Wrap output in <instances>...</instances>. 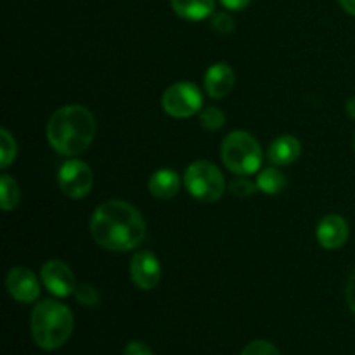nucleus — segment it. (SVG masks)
Here are the masks:
<instances>
[{
    "label": "nucleus",
    "instance_id": "9",
    "mask_svg": "<svg viewBox=\"0 0 355 355\" xmlns=\"http://www.w3.org/2000/svg\"><path fill=\"white\" fill-rule=\"evenodd\" d=\"M130 277L139 290H155L162 279V266L153 252L142 250L130 260Z\"/></svg>",
    "mask_w": 355,
    "mask_h": 355
},
{
    "label": "nucleus",
    "instance_id": "23",
    "mask_svg": "<svg viewBox=\"0 0 355 355\" xmlns=\"http://www.w3.org/2000/svg\"><path fill=\"white\" fill-rule=\"evenodd\" d=\"M241 355H281V354L270 342H266V340H255V342H250L248 345L243 349Z\"/></svg>",
    "mask_w": 355,
    "mask_h": 355
},
{
    "label": "nucleus",
    "instance_id": "2",
    "mask_svg": "<svg viewBox=\"0 0 355 355\" xmlns=\"http://www.w3.org/2000/svg\"><path fill=\"white\" fill-rule=\"evenodd\" d=\"M97 123L94 114L80 104H68L55 111L47 123V141L62 156L82 155L96 137Z\"/></svg>",
    "mask_w": 355,
    "mask_h": 355
},
{
    "label": "nucleus",
    "instance_id": "27",
    "mask_svg": "<svg viewBox=\"0 0 355 355\" xmlns=\"http://www.w3.org/2000/svg\"><path fill=\"white\" fill-rule=\"evenodd\" d=\"M338 3L342 6V9L345 10L350 16H355V0H338Z\"/></svg>",
    "mask_w": 355,
    "mask_h": 355
},
{
    "label": "nucleus",
    "instance_id": "6",
    "mask_svg": "<svg viewBox=\"0 0 355 355\" xmlns=\"http://www.w3.org/2000/svg\"><path fill=\"white\" fill-rule=\"evenodd\" d=\"M162 107L172 118H191L203 107V96L194 83L177 82L163 92Z\"/></svg>",
    "mask_w": 355,
    "mask_h": 355
},
{
    "label": "nucleus",
    "instance_id": "15",
    "mask_svg": "<svg viewBox=\"0 0 355 355\" xmlns=\"http://www.w3.org/2000/svg\"><path fill=\"white\" fill-rule=\"evenodd\" d=\"M177 16L187 21H203L214 14L215 0H170Z\"/></svg>",
    "mask_w": 355,
    "mask_h": 355
},
{
    "label": "nucleus",
    "instance_id": "29",
    "mask_svg": "<svg viewBox=\"0 0 355 355\" xmlns=\"http://www.w3.org/2000/svg\"><path fill=\"white\" fill-rule=\"evenodd\" d=\"M354 144H355V141H354Z\"/></svg>",
    "mask_w": 355,
    "mask_h": 355
},
{
    "label": "nucleus",
    "instance_id": "12",
    "mask_svg": "<svg viewBox=\"0 0 355 355\" xmlns=\"http://www.w3.org/2000/svg\"><path fill=\"white\" fill-rule=\"evenodd\" d=\"M234 69L227 62H215L205 73V90L211 99H222L234 89Z\"/></svg>",
    "mask_w": 355,
    "mask_h": 355
},
{
    "label": "nucleus",
    "instance_id": "13",
    "mask_svg": "<svg viewBox=\"0 0 355 355\" xmlns=\"http://www.w3.org/2000/svg\"><path fill=\"white\" fill-rule=\"evenodd\" d=\"M302 155V144L293 135H281L270 142L267 149V158L274 166L293 165Z\"/></svg>",
    "mask_w": 355,
    "mask_h": 355
},
{
    "label": "nucleus",
    "instance_id": "25",
    "mask_svg": "<svg viewBox=\"0 0 355 355\" xmlns=\"http://www.w3.org/2000/svg\"><path fill=\"white\" fill-rule=\"evenodd\" d=\"M345 300H347V305H349L350 311L355 314V272L349 277V283H347Z\"/></svg>",
    "mask_w": 355,
    "mask_h": 355
},
{
    "label": "nucleus",
    "instance_id": "7",
    "mask_svg": "<svg viewBox=\"0 0 355 355\" xmlns=\"http://www.w3.org/2000/svg\"><path fill=\"white\" fill-rule=\"evenodd\" d=\"M58 184L64 196L71 200H82L92 191L94 172L87 163L80 159H68L59 168Z\"/></svg>",
    "mask_w": 355,
    "mask_h": 355
},
{
    "label": "nucleus",
    "instance_id": "10",
    "mask_svg": "<svg viewBox=\"0 0 355 355\" xmlns=\"http://www.w3.org/2000/svg\"><path fill=\"white\" fill-rule=\"evenodd\" d=\"M6 286L10 297L19 304H33L40 297V281L33 270L26 267H14L6 277Z\"/></svg>",
    "mask_w": 355,
    "mask_h": 355
},
{
    "label": "nucleus",
    "instance_id": "5",
    "mask_svg": "<svg viewBox=\"0 0 355 355\" xmlns=\"http://www.w3.org/2000/svg\"><path fill=\"white\" fill-rule=\"evenodd\" d=\"M184 186L194 200L203 203H215L225 193V179L222 172L218 166L205 159L187 166L184 172Z\"/></svg>",
    "mask_w": 355,
    "mask_h": 355
},
{
    "label": "nucleus",
    "instance_id": "4",
    "mask_svg": "<svg viewBox=\"0 0 355 355\" xmlns=\"http://www.w3.org/2000/svg\"><path fill=\"white\" fill-rule=\"evenodd\" d=\"M220 158L234 175H253L262 165V148L248 132L234 130L222 141Z\"/></svg>",
    "mask_w": 355,
    "mask_h": 355
},
{
    "label": "nucleus",
    "instance_id": "14",
    "mask_svg": "<svg viewBox=\"0 0 355 355\" xmlns=\"http://www.w3.org/2000/svg\"><path fill=\"white\" fill-rule=\"evenodd\" d=\"M149 193L158 200H172L180 189V177L175 170L162 168L149 177Z\"/></svg>",
    "mask_w": 355,
    "mask_h": 355
},
{
    "label": "nucleus",
    "instance_id": "28",
    "mask_svg": "<svg viewBox=\"0 0 355 355\" xmlns=\"http://www.w3.org/2000/svg\"><path fill=\"white\" fill-rule=\"evenodd\" d=\"M345 111H347V114L350 116V120L355 121V97H350V99L347 101Z\"/></svg>",
    "mask_w": 355,
    "mask_h": 355
},
{
    "label": "nucleus",
    "instance_id": "18",
    "mask_svg": "<svg viewBox=\"0 0 355 355\" xmlns=\"http://www.w3.org/2000/svg\"><path fill=\"white\" fill-rule=\"evenodd\" d=\"M17 153V144L16 139L12 137L7 128L0 130V155H2V162H0V168L6 170L7 166H10V163L16 159Z\"/></svg>",
    "mask_w": 355,
    "mask_h": 355
},
{
    "label": "nucleus",
    "instance_id": "19",
    "mask_svg": "<svg viewBox=\"0 0 355 355\" xmlns=\"http://www.w3.org/2000/svg\"><path fill=\"white\" fill-rule=\"evenodd\" d=\"M200 123L205 130L217 132L224 127L225 114L217 106H208L200 111Z\"/></svg>",
    "mask_w": 355,
    "mask_h": 355
},
{
    "label": "nucleus",
    "instance_id": "26",
    "mask_svg": "<svg viewBox=\"0 0 355 355\" xmlns=\"http://www.w3.org/2000/svg\"><path fill=\"white\" fill-rule=\"evenodd\" d=\"M252 0H220L222 6L227 10H243L250 6Z\"/></svg>",
    "mask_w": 355,
    "mask_h": 355
},
{
    "label": "nucleus",
    "instance_id": "1",
    "mask_svg": "<svg viewBox=\"0 0 355 355\" xmlns=\"http://www.w3.org/2000/svg\"><path fill=\"white\" fill-rule=\"evenodd\" d=\"M92 238L107 252H130L137 248L146 236V224L141 211L121 200H110L96 208L90 220Z\"/></svg>",
    "mask_w": 355,
    "mask_h": 355
},
{
    "label": "nucleus",
    "instance_id": "20",
    "mask_svg": "<svg viewBox=\"0 0 355 355\" xmlns=\"http://www.w3.org/2000/svg\"><path fill=\"white\" fill-rule=\"evenodd\" d=\"M229 191L238 198H248L253 196V194L259 191V186H257V182H253V180L246 179L245 175H238L236 179H232L231 182H229Z\"/></svg>",
    "mask_w": 355,
    "mask_h": 355
},
{
    "label": "nucleus",
    "instance_id": "11",
    "mask_svg": "<svg viewBox=\"0 0 355 355\" xmlns=\"http://www.w3.org/2000/svg\"><path fill=\"white\" fill-rule=\"evenodd\" d=\"M318 243L324 250H338L349 241V224L342 215L329 214L321 218L315 229Z\"/></svg>",
    "mask_w": 355,
    "mask_h": 355
},
{
    "label": "nucleus",
    "instance_id": "16",
    "mask_svg": "<svg viewBox=\"0 0 355 355\" xmlns=\"http://www.w3.org/2000/svg\"><path fill=\"white\" fill-rule=\"evenodd\" d=\"M255 182L260 193L270 194V196L283 193L286 189V177L277 166H267V168L260 170Z\"/></svg>",
    "mask_w": 355,
    "mask_h": 355
},
{
    "label": "nucleus",
    "instance_id": "3",
    "mask_svg": "<svg viewBox=\"0 0 355 355\" xmlns=\"http://www.w3.org/2000/svg\"><path fill=\"white\" fill-rule=\"evenodd\" d=\"M73 328H75L73 312L61 302L42 300L31 312V336L42 350L61 349L71 338Z\"/></svg>",
    "mask_w": 355,
    "mask_h": 355
},
{
    "label": "nucleus",
    "instance_id": "24",
    "mask_svg": "<svg viewBox=\"0 0 355 355\" xmlns=\"http://www.w3.org/2000/svg\"><path fill=\"white\" fill-rule=\"evenodd\" d=\"M123 355H155L146 343L142 342H130L123 349Z\"/></svg>",
    "mask_w": 355,
    "mask_h": 355
},
{
    "label": "nucleus",
    "instance_id": "8",
    "mask_svg": "<svg viewBox=\"0 0 355 355\" xmlns=\"http://www.w3.org/2000/svg\"><path fill=\"white\" fill-rule=\"evenodd\" d=\"M42 284L49 293L58 298H66L75 293L76 279L71 267L62 260H47L40 269Z\"/></svg>",
    "mask_w": 355,
    "mask_h": 355
},
{
    "label": "nucleus",
    "instance_id": "22",
    "mask_svg": "<svg viewBox=\"0 0 355 355\" xmlns=\"http://www.w3.org/2000/svg\"><path fill=\"white\" fill-rule=\"evenodd\" d=\"M210 24L218 35H229L234 31V19L227 12H214L210 16Z\"/></svg>",
    "mask_w": 355,
    "mask_h": 355
},
{
    "label": "nucleus",
    "instance_id": "17",
    "mask_svg": "<svg viewBox=\"0 0 355 355\" xmlns=\"http://www.w3.org/2000/svg\"><path fill=\"white\" fill-rule=\"evenodd\" d=\"M21 201V191L19 186H17L16 180L10 175L3 173L0 177V207H2L3 211H10L19 205Z\"/></svg>",
    "mask_w": 355,
    "mask_h": 355
},
{
    "label": "nucleus",
    "instance_id": "21",
    "mask_svg": "<svg viewBox=\"0 0 355 355\" xmlns=\"http://www.w3.org/2000/svg\"><path fill=\"white\" fill-rule=\"evenodd\" d=\"M75 298L78 300V304L85 305V307H96L101 300V295L92 284L89 283H82V284H76V290H75Z\"/></svg>",
    "mask_w": 355,
    "mask_h": 355
}]
</instances>
